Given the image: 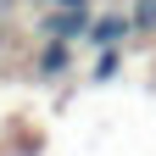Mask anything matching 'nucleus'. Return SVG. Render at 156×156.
Instances as JSON below:
<instances>
[{"label": "nucleus", "mask_w": 156, "mask_h": 156, "mask_svg": "<svg viewBox=\"0 0 156 156\" xmlns=\"http://www.w3.org/2000/svg\"><path fill=\"white\" fill-rule=\"evenodd\" d=\"M45 34H56L67 45L73 34H89V11H56V17H45Z\"/></svg>", "instance_id": "obj_1"}, {"label": "nucleus", "mask_w": 156, "mask_h": 156, "mask_svg": "<svg viewBox=\"0 0 156 156\" xmlns=\"http://www.w3.org/2000/svg\"><path fill=\"white\" fill-rule=\"evenodd\" d=\"M128 34V17H101V23H89V39L95 45H106V50H117V39Z\"/></svg>", "instance_id": "obj_2"}, {"label": "nucleus", "mask_w": 156, "mask_h": 156, "mask_svg": "<svg viewBox=\"0 0 156 156\" xmlns=\"http://www.w3.org/2000/svg\"><path fill=\"white\" fill-rule=\"evenodd\" d=\"M67 62H73V50L56 39V45H45L39 50V73H67Z\"/></svg>", "instance_id": "obj_3"}, {"label": "nucleus", "mask_w": 156, "mask_h": 156, "mask_svg": "<svg viewBox=\"0 0 156 156\" xmlns=\"http://www.w3.org/2000/svg\"><path fill=\"white\" fill-rule=\"evenodd\" d=\"M128 28H156V0H134L128 6Z\"/></svg>", "instance_id": "obj_4"}, {"label": "nucleus", "mask_w": 156, "mask_h": 156, "mask_svg": "<svg viewBox=\"0 0 156 156\" xmlns=\"http://www.w3.org/2000/svg\"><path fill=\"white\" fill-rule=\"evenodd\" d=\"M117 73V50H101V62H95V78H112Z\"/></svg>", "instance_id": "obj_5"}]
</instances>
